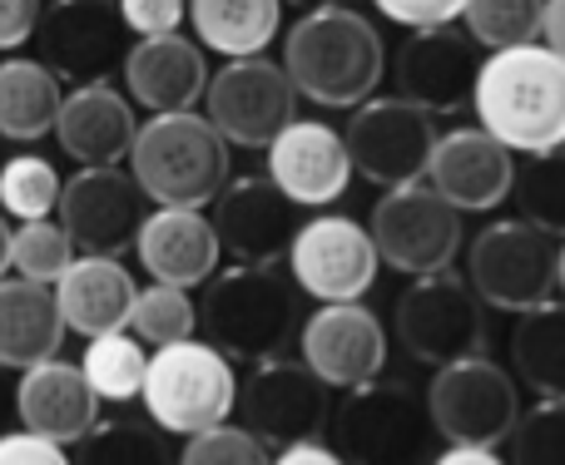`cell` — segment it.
<instances>
[{
    "label": "cell",
    "mask_w": 565,
    "mask_h": 465,
    "mask_svg": "<svg viewBox=\"0 0 565 465\" xmlns=\"http://www.w3.org/2000/svg\"><path fill=\"white\" fill-rule=\"evenodd\" d=\"M278 65L288 69L298 99H312L318 109H352L377 95L387 75V45L362 10L332 0V6H308V15L282 35Z\"/></svg>",
    "instance_id": "obj_1"
},
{
    "label": "cell",
    "mask_w": 565,
    "mask_h": 465,
    "mask_svg": "<svg viewBox=\"0 0 565 465\" xmlns=\"http://www.w3.org/2000/svg\"><path fill=\"white\" fill-rule=\"evenodd\" d=\"M471 109L511 154L565 144V60L541 40L487 50L471 85Z\"/></svg>",
    "instance_id": "obj_2"
},
{
    "label": "cell",
    "mask_w": 565,
    "mask_h": 465,
    "mask_svg": "<svg viewBox=\"0 0 565 465\" xmlns=\"http://www.w3.org/2000/svg\"><path fill=\"white\" fill-rule=\"evenodd\" d=\"M199 327L218 352L238 361L282 357L298 337V282L282 278L278 262H234L228 272H209Z\"/></svg>",
    "instance_id": "obj_3"
},
{
    "label": "cell",
    "mask_w": 565,
    "mask_h": 465,
    "mask_svg": "<svg viewBox=\"0 0 565 465\" xmlns=\"http://www.w3.org/2000/svg\"><path fill=\"white\" fill-rule=\"evenodd\" d=\"M129 174L139 194L159 208H209L228 184V139L194 109H164L135 129Z\"/></svg>",
    "instance_id": "obj_4"
},
{
    "label": "cell",
    "mask_w": 565,
    "mask_h": 465,
    "mask_svg": "<svg viewBox=\"0 0 565 465\" xmlns=\"http://www.w3.org/2000/svg\"><path fill=\"white\" fill-rule=\"evenodd\" d=\"M139 401H145L149 421L164 436H194V431L234 417L238 377L228 367V352H218L214 342H199V337L164 342L145 361Z\"/></svg>",
    "instance_id": "obj_5"
},
{
    "label": "cell",
    "mask_w": 565,
    "mask_h": 465,
    "mask_svg": "<svg viewBox=\"0 0 565 465\" xmlns=\"http://www.w3.org/2000/svg\"><path fill=\"white\" fill-rule=\"evenodd\" d=\"M328 436L338 461L358 465H387L422 456L431 436L427 401L392 377H367L358 387H342V401L328 411Z\"/></svg>",
    "instance_id": "obj_6"
},
{
    "label": "cell",
    "mask_w": 565,
    "mask_h": 465,
    "mask_svg": "<svg viewBox=\"0 0 565 465\" xmlns=\"http://www.w3.org/2000/svg\"><path fill=\"white\" fill-rule=\"evenodd\" d=\"M556 258L561 238L536 228L531 218H497L471 238L467 248V282L481 307L526 312L556 292Z\"/></svg>",
    "instance_id": "obj_7"
},
{
    "label": "cell",
    "mask_w": 565,
    "mask_h": 465,
    "mask_svg": "<svg viewBox=\"0 0 565 465\" xmlns=\"http://www.w3.org/2000/svg\"><path fill=\"white\" fill-rule=\"evenodd\" d=\"M427 421L447 446L467 441V446H501L521 417L516 381L507 367L477 352V357H457L447 367H431L427 387Z\"/></svg>",
    "instance_id": "obj_8"
},
{
    "label": "cell",
    "mask_w": 565,
    "mask_h": 465,
    "mask_svg": "<svg viewBox=\"0 0 565 465\" xmlns=\"http://www.w3.org/2000/svg\"><path fill=\"white\" fill-rule=\"evenodd\" d=\"M392 327H397L407 357H417L422 367H447L457 357L487 352V312H481V298L451 268L412 278V288L397 298Z\"/></svg>",
    "instance_id": "obj_9"
},
{
    "label": "cell",
    "mask_w": 565,
    "mask_h": 465,
    "mask_svg": "<svg viewBox=\"0 0 565 465\" xmlns=\"http://www.w3.org/2000/svg\"><path fill=\"white\" fill-rule=\"evenodd\" d=\"M367 233L372 248H377V262L407 272V278L451 268L461 252V214L422 179L392 184L372 208Z\"/></svg>",
    "instance_id": "obj_10"
},
{
    "label": "cell",
    "mask_w": 565,
    "mask_h": 465,
    "mask_svg": "<svg viewBox=\"0 0 565 465\" xmlns=\"http://www.w3.org/2000/svg\"><path fill=\"white\" fill-rule=\"evenodd\" d=\"M204 119L238 149H268L288 119H298V89L268 55H234L204 79Z\"/></svg>",
    "instance_id": "obj_11"
},
{
    "label": "cell",
    "mask_w": 565,
    "mask_h": 465,
    "mask_svg": "<svg viewBox=\"0 0 565 465\" xmlns=\"http://www.w3.org/2000/svg\"><path fill=\"white\" fill-rule=\"evenodd\" d=\"M342 144H348L352 174H362L377 188H392L427 174L437 125L427 109H417L402 95H367L362 105H352Z\"/></svg>",
    "instance_id": "obj_12"
},
{
    "label": "cell",
    "mask_w": 565,
    "mask_h": 465,
    "mask_svg": "<svg viewBox=\"0 0 565 465\" xmlns=\"http://www.w3.org/2000/svg\"><path fill=\"white\" fill-rule=\"evenodd\" d=\"M30 40H35L40 65H50L70 85L109 79L129 50V30L115 0H50L40 6Z\"/></svg>",
    "instance_id": "obj_13"
},
{
    "label": "cell",
    "mask_w": 565,
    "mask_h": 465,
    "mask_svg": "<svg viewBox=\"0 0 565 465\" xmlns=\"http://www.w3.org/2000/svg\"><path fill=\"white\" fill-rule=\"evenodd\" d=\"M282 258H288V278L298 282V292L318 302L367 298V288L377 282V248H372L367 224L342 214H318L298 224Z\"/></svg>",
    "instance_id": "obj_14"
},
{
    "label": "cell",
    "mask_w": 565,
    "mask_h": 465,
    "mask_svg": "<svg viewBox=\"0 0 565 465\" xmlns=\"http://www.w3.org/2000/svg\"><path fill=\"white\" fill-rule=\"evenodd\" d=\"M328 381L308 367V361L268 357L254 361V377L238 387L234 411H244V426L268 446H288V441H312L328 431Z\"/></svg>",
    "instance_id": "obj_15"
},
{
    "label": "cell",
    "mask_w": 565,
    "mask_h": 465,
    "mask_svg": "<svg viewBox=\"0 0 565 465\" xmlns=\"http://www.w3.org/2000/svg\"><path fill=\"white\" fill-rule=\"evenodd\" d=\"M149 198L139 194L135 174L119 164H79L75 179L60 184L55 214L79 252H125L139 233Z\"/></svg>",
    "instance_id": "obj_16"
},
{
    "label": "cell",
    "mask_w": 565,
    "mask_h": 465,
    "mask_svg": "<svg viewBox=\"0 0 565 465\" xmlns=\"http://www.w3.org/2000/svg\"><path fill=\"white\" fill-rule=\"evenodd\" d=\"M477 65H481V45L447 25H422L407 35V45L397 50V95L412 99L417 109L437 115H457V109L471 105V85H477Z\"/></svg>",
    "instance_id": "obj_17"
},
{
    "label": "cell",
    "mask_w": 565,
    "mask_h": 465,
    "mask_svg": "<svg viewBox=\"0 0 565 465\" xmlns=\"http://www.w3.org/2000/svg\"><path fill=\"white\" fill-rule=\"evenodd\" d=\"M298 352L328 387H358L387 367V327L362 298L352 302H322L298 327Z\"/></svg>",
    "instance_id": "obj_18"
},
{
    "label": "cell",
    "mask_w": 565,
    "mask_h": 465,
    "mask_svg": "<svg viewBox=\"0 0 565 465\" xmlns=\"http://www.w3.org/2000/svg\"><path fill=\"white\" fill-rule=\"evenodd\" d=\"M511 174H516V154L501 139H491L481 125H461L437 134L422 179L457 214H491L511 198Z\"/></svg>",
    "instance_id": "obj_19"
},
{
    "label": "cell",
    "mask_w": 565,
    "mask_h": 465,
    "mask_svg": "<svg viewBox=\"0 0 565 465\" xmlns=\"http://www.w3.org/2000/svg\"><path fill=\"white\" fill-rule=\"evenodd\" d=\"M268 179L292 198L298 208H328L348 194L352 159L342 144V129L322 119H288L268 139Z\"/></svg>",
    "instance_id": "obj_20"
},
{
    "label": "cell",
    "mask_w": 565,
    "mask_h": 465,
    "mask_svg": "<svg viewBox=\"0 0 565 465\" xmlns=\"http://www.w3.org/2000/svg\"><path fill=\"white\" fill-rule=\"evenodd\" d=\"M209 224L218 233V248L234 262H282L292 233H298V204L274 179H228L214 194Z\"/></svg>",
    "instance_id": "obj_21"
},
{
    "label": "cell",
    "mask_w": 565,
    "mask_h": 465,
    "mask_svg": "<svg viewBox=\"0 0 565 465\" xmlns=\"http://www.w3.org/2000/svg\"><path fill=\"white\" fill-rule=\"evenodd\" d=\"M125 69V89L135 105H145L149 115H164V109H194L204 95L209 79V60L204 45L179 30L169 35H139L135 45L119 60Z\"/></svg>",
    "instance_id": "obj_22"
},
{
    "label": "cell",
    "mask_w": 565,
    "mask_h": 465,
    "mask_svg": "<svg viewBox=\"0 0 565 465\" xmlns=\"http://www.w3.org/2000/svg\"><path fill=\"white\" fill-rule=\"evenodd\" d=\"M135 99L119 95L109 79H85L60 99V115L50 134L60 139L75 164H125L129 144H135Z\"/></svg>",
    "instance_id": "obj_23"
},
{
    "label": "cell",
    "mask_w": 565,
    "mask_h": 465,
    "mask_svg": "<svg viewBox=\"0 0 565 465\" xmlns=\"http://www.w3.org/2000/svg\"><path fill=\"white\" fill-rule=\"evenodd\" d=\"M129 248L139 252V268L154 282L169 288H199L209 272L218 268L224 248H218V233L209 224L204 208H159L139 218V233Z\"/></svg>",
    "instance_id": "obj_24"
},
{
    "label": "cell",
    "mask_w": 565,
    "mask_h": 465,
    "mask_svg": "<svg viewBox=\"0 0 565 465\" xmlns=\"http://www.w3.org/2000/svg\"><path fill=\"white\" fill-rule=\"evenodd\" d=\"M15 421L30 431H40V436L60 441V446H75V441L99 421V397L89 391L79 361L45 357V361L20 371Z\"/></svg>",
    "instance_id": "obj_25"
},
{
    "label": "cell",
    "mask_w": 565,
    "mask_h": 465,
    "mask_svg": "<svg viewBox=\"0 0 565 465\" xmlns=\"http://www.w3.org/2000/svg\"><path fill=\"white\" fill-rule=\"evenodd\" d=\"M55 307L65 317V332L95 337V332L125 327L129 302H135V272L119 262V252H75L70 268L50 282Z\"/></svg>",
    "instance_id": "obj_26"
},
{
    "label": "cell",
    "mask_w": 565,
    "mask_h": 465,
    "mask_svg": "<svg viewBox=\"0 0 565 465\" xmlns=\"http://www.w3.org/2000/svg\"><path fill=\"white\" fill-rule=\"evenodd\" d=\"M65 347V317L55 307L50 282L0 278V367L25 371Z\"/></svg>",
    "instance_id": "obj_27"
},
{
    "label": "cell",
    "mask_w": 565,
    "mask_h": 465,
    "mask_svg": "<svg viewBox=\"0 0 565 465\" xmlns=\"http://www.w3.org/2000/svg\"><path fill=\"white\" fill-rule=\"evenodd\" d=\"M60 75L40 65L35 55H10L0 60V139L10 144H35L55 129L60 115Z\"/></svg>",
    "instance_id": "obj_28"
},
{
    "label": "cell",
    "mask_w": 565,
    "mask_h": 465,
    "mask_svg": "<svg viewBox=\"0 0 565 465\" xmlns=\"http://www.w3.org/2000/svg\"><path fill=\"white\" fill-rule=\"evenodd\" d=\"M194 35L204 50L234 55H264L282 25V0H189Z\"/></svg>",
    "instance_id": "obj_29"
},
{
    "label": "cell",
    "mask_w": 565,
    "mask_h": 465,
    "mask_svg": "<svg viewBox=\"0 0 565 465\" xmlns=\"http://www.w3.org/2000/svg\"><path fill=\"white\" fill-rule=\"evenodd\" d=\"M511 332V367L536 397H565V302H536L516 312Z\"/></svg>",
    "instance_id": "obj_30"
},
{
    "label": "cell",
    "mask_w": 565,
    "mask_h": 465,
    "mask_svg": "<svg viewBox=\"0 0 565 465\" xmlns=\"http://www.w3.org/2000/svg\"><path fill=\"white\" fill-rule=\"evenodd\" d=\"M145 342L129 327H109L85 337V357H79V371H85L89 391L99 401H135L139 387H145Z\"/></svg>",
    "instance_id": "obj_31"
},
{
    "label": "cell",
    "mask_w": 565,
    "mask_h": 465,
    "mask_svg": "<svg viewBox=\"0 0 565 465\" xmlns=\"http://www.w3.org/2000/svg\"><path fill=\"white\" fill-rule=\"evenodd\" d=\"M511 194H516L521 218L565 238V144L526 154V164H516L511 174Z\"/></svg>",
    "instance_id": "obj_32"
},
{
    "label": "cell",
    "mask_w": 565,
    "mask_h": 465,
    "mask_svg": "<svg viewBox=\"0 0 565 465\" xmlns=\"http://www.w3.org/2000/svg\"><path fill=\"white\" fill-rule=\"evenodd\" d=\"M75 456L85 465H164L169 441L154 421H95L75 441Z\"/></svg>",
    "instance_id": "obj_33"
},
{
    "label": "cell",
    "mask_w": 565,
    "mask_h": 465,
    "mask_svg": "<svg viewBox=\"0 0 565 465\" xmlns=\"http://www.w3.org/2000/svg\"><path fill=\"white\" fill-rule=\"evenodd\" d=\"M125 327L135 332L145 347H164V342L194 337V332H199V307L189 302V288H169V282H154V288H139V292H135Z\"/></svg>",
    "instance_id": "obj_34"
},
{
    "label": "cell",
    "mask_w": 565,
    "mask_h": 465,
    "mask_svg": "<svg viewBox=\"0 0 565 465\" xmlns=\"http://www.w3.org/2000/svg\"><path fill=\"white\" fill-rule=\"evenodd\" d=\"M60 198V174L45 154H10L0 159V214L25 224V218H50Z\"/></svg>",
    "instance_id": "obj_35"
},
{
    "label": "cell",
    "mask_w": 565,
    "mask_h": 465,
    "mask_svg": "<svg viewBox=\"0 0 565 465\" xmlns=\"http://www.w3.org/2000/svg\"><path fill=\"white\" fill-rule=\"evenodd\" d=\"M75 242L70 233L60 228V218H25L20 228H10V268L15 278H30V282H55L60 272L70 268L75 258Z\"/></svg>",
    "instance_id": "obj_36"
},
{
    "label": "cell",
    "mask_w": 565,
    "mask_h": 465,
    "mask_svg": "<svg viewBox=\"0 0 565 465\" xmlns=\"http://www.w3.org/2000/svg\"><path fill=\"white\" fill-rule=\"evenodd\" d=\"M467 35L481 50H507V45H526L541 35V0H461Z\"/></svg>",
    "instance_id": "obj_37"
},
{
    "label": "cell",
    "mask_w": 565,
    "mask_h": 465,
    "mask_svg": "<svg viewBox=\"0 0 565 465\" xmlns=\"http://www.w3.org/2000/svg\"><path fill=\"white\" fill-rule=\"evenodd\" d=\"M511 461L521 465H565V397H541L511 426Z\"/></svg>",
    "instance_id": "obj_38"
},
{
    "label": "cell",
    "mask_w": 565,
    "mask_h": 465,
    "mask_svg": "<svg viewBox=\"0 0 565 465\" xmlns=\"http://www.w3.org/2000/svg\"><path fill=\"white\" fill-rule=\"evenodd\" d=\"M184 465H264L268 461V441H258L248 426H234V421H214V426L184 436V451H179Z\"/></svg>",
    "instance_id": "obj_39"
},
{
    "label": "cell",
    "mask_w": 565,
    "mask_h": 465,
    "mask_svg": "<svg viewBox=\"0 0 565 465\" xmlns=\"http://www.w3.org/2000/svg\"><path fill=\"white\" fill-rule=\"evenodd\" d=\"M129 35H169L184 25L189 0H115Z\"/></svg>",
    "instance_id": "obj_40"
},
{
    "label": "cell",
    "mask_w": 565,
    "mask_h": 465,
    "mask_svg": "<svg viewBox=\"0 0 565 465\" xmlns=\"http://www.w3.org/2000/svg\"><path fill=\"white\" fill-rule=\"evenodd\" d=\"M0 465H65V446L30 426H0Z\"/></svg>",
    "instance_id": "obj_41"
},
{
    "label": "cell",
    "mask_w": 565,
    "mask_h": 465,
    "mask_svg": "<svg viewBox=\"0 0 565 465\" xmlns=\"http://www.w3.org/2000/svg\"><path fill=\"white\" fill-rule=\"evenodd\" d=\"M377 15H387L392 25H407V30H422V25H447V20L461 15V0H372Z\"/></svg>",
    "instance_id": "obj_42"
},
{
    "label": "cell",
    "mask_w": 565,
    "mask_h": 465,
    "mask_svg": "<svg viewBox=\"0 0 565 465\" xmlns=\"http://www.w3.org/2000/svg\"><path fill=\"white\" fill-rule=\"evenodd\" d=\"M45 0H0V50H20L35 35V20Z\"/></svg>",
    "instance_id": "obj_43"
},
{
    "label": "cell",
    "mask_w": 565,
    "mask_h": 465,
    "mask_svg": "<svg viewBox=\"0 0 565 465\" xmlns=\"http://www.w3.org/2000/svg\"><path fill=\"white\" fill-rule=\"evenodd\" d=\"M541 45L565 60V0H541Z\"/></svg>",
    "instance_id": "obj_44"
},
{
    "label": "cell",
    "mask_w": 565,
    "mask_h": 465,
    "mask_svg": "<svg viewBox=\"0 0 565 465\" xmlns=\"http://www.w3.org/2000/svg\"><path fill=\"white\" fill-rule=\"evenodd\" d=\"M282 465H338V451H328L318 436L312 441H288V446L278 451Z\"/></svg>",
    "instance_id": "obj_45"
},
{
    "label": "cell",
    "mask_w": 565,
    "mask_h": 465,
    "mask_svg": "<svg viewBox=\"0 0 565 465\" xmlns=\"http://www.w3.org/2000/svg\"><path fill=\"white\" fill-rule=\"evenodd\" d=\"M437 461L441 465H497V446H467V441H457V446H447Z\"/></svg>",
    "instance_id": "obj_46"
},
{
    "label": "cell",
    "mask_w": 565,
    "mask_h": 465,
    "mask_svg": "<svg viewBox=\"0 0 565 465\" xmlns=\"http://www.w3.org/2000/svg\"><path fill=\"white\" fill-rule=\"evenodd\" d=\"M15 417V387L6 381V367H0V426Z\"/></svg>",
    "instance_id": "obj_47"
},
{
    "label": "cell",
    "mask_w": 565,
    "mask_h": 465,
    "mask_svg": "<svg viewBox=\"0 0 565 465\" xmlns=\"http://www.w3.org/2000/svg\"><path fill=\"white\" fill-rule=\"evenodd\" d=\"M10 272V224H6V214H0V278Z\"/></svg>",
    "instance_id": "obj_48"
},
{
    "label": "cell",
    "mask_w": 565,
    "mask_h": 465,
    "mask_svg": "<svg viewBox=\"0 0 565 465\" xmlns=\"http://www.w3.org/2000/svg\"><path fill=\"white\" fill-rule=\"evenodd\" d=\"M556 292L565 298V238H561V258H556Z\"/></svg>",
    "instance_id": "obj_49"
},
{
    "label": "cell",
    "mask_w": 565,
    "mask_h": 465,
    "mask_svg": "<svg viewBox=\"0 0 565 465\" xmlns=\"http://www.w3.org/2000/svg\"><path fill=\"white\" fill-rule=\"evenodd\" d=\"M298 6H332V0H298Z\"/></svg>",
    "instance_id": "obj_50"
}]
</instances>
